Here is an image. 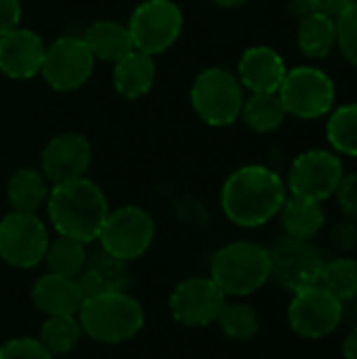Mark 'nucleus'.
Masks as SVG:
<instances>
[{
    "mask_svg": "<svg viewBox=\"0 0 357 359\" xmlns=\"http://www.w3.org/2000/svg\"><path fill=\"white\" fill-rule=\"evenodd\" d=\"M286 202L282 177L263 166L246 164L234 170L221 189V208L225 217L240 227H261L280 215Z\"/></svg>",
    "mask_w": 357,
    "mask_h": 359,
    "instance_id": "1",
    "label": "nucleus"
},
{
    "mask_svg": "<svg viewBox=\"0 0 357 359\" xmlns=\"http://www.w3.org/2000/svg\"><path fill=\"white\" fill-rule=\"evenodd\" d=\"M48 219L59 236L82 244L95 242L109 215L103 189L86 177L57 183L46 198Z\"/></svg>",
    "mask_w": 357,
    "mask_h": 359,
    "instance_id": "2",
    "label": "nucleus"
},
{
    "mask_svg": "<svg viewBox=\"0 0 357 359\" xmlns=\"http://www.w3.org/2000/svg\"><path fill=\"white\" fill-rule=\"evenodd\" d=\"M78 322L82 332L93 341L118 345L139 334L145 324V313L141 303L124 290H109L84 299Z\"/></svg>",
    "mask_w": 357,
    "mask_h": 359,
    "instance_id": "3",
    "label": "nucleus"
},
{
    "mask_svg": "<svg viewBox=\"0 0 357 359\" xmlns=\"http://www.w3.org/2000/svg\"><path fill=\"white\" fill-rule=\"evenodd\" d=\"M210 280L225 297L255 294L271 280L269 250L250 240L231 242L215 252L210 261Z\"/></svg>",
    "mask_w": 357,
    "mask_h": 359,
    "instance_id": "4",
    "label": "nucleus"
},
{
    "mask_svg": "<svg viewBox=\"0 0 357 359\" xmlns=\"http://www.w3.org/2000/svg\"><path fill=\"white\" fill-rule=\"evenodd\" d=\"M191 105L198 118L210 126L234 124L244 105V88L236 74L225 67L200 72L191 84Z\"/></svg>",
    "mask_w": 357,
    "mask_h": 359,
    "instance_id": "5",
    "label": "nucleus"
},
{
    "mask_svg": "<svg viewBox=\"0 0 357 359\" xmlns=\"http://www.w3.org/2000/svg\"><path fill=\"white\" fill-rule=\"evenodd\" d=\"M278 95L286 114L301 120H316L330 114L337 88L326 72L311 65H299L286 72Z\"/></svg>",
    "mask_w": 357,
    "mask_h": 359,
    "instance_id": "6",
    "label": "nucleus"
},
{
    "mask_svg": "<svg viewBox=\"0 0 357 359\" xmlns=\"http://www.w3.org/2000/svg\"><path fill=\"white\" fill-rule=\"evenodd\" d=\"M133 46L145 55H162L181 36L183 13L173 0H143L126 23Z\"/></svg>",
    "mask_w": 357,
    "mask_h": 359,
    "instance_id": "7",
    "label": "nucleus"
},
{
    "mask_svg": "<svg viewBox=\"0 0 357 359\" xmlns=\"http://www.w3.org/2000/svg\"><path fill=\"white\" fill-rule=\"evenodd\" d=\"M154 236L156 225L147 210L139 206H122L109 210L97 240L101 242V250L128 263L149 250Z\"/></svg>",
    "mask_w": 357,
    "mask_h": 359,
    "instance_id": "8",
    "label": "nucleus"
},
{
    "mask_svg": "<svg viewBox=\"0 0 357 359\" xmlns=\"http://www.w3.org/2000/svg\"><path fill=\"white\" fill-rule=\"evenodd\" d=\"M267 250L271 261V278L282 288L299 292L303 288L320 284L326 259L324 252L309 240L284 236L278 238Z\"/></svg>",
    "mask_w": 357,
    "mask_h": 359,
    "instance_id": "9",
    "label": "nucleus"
},
{
    "mask_svg": "<svg viewBox=\"0 0 357 359\" xmlns=\"http://www.w3.org/2000/svg\"><path fill=\"white\" fill-rule=\"evenodd\" d=\"M48 231L36 212H8L0 219V259L17 269H32L44 261Z\"/></svg>",
    "mask_w": 357,
    "mask_h": 359,
    "instance_id": "10",
    "label": "nucleus"
},
{
    "mask_svg": "<svg viewBox=\"0 0 357 359\" xmlns=\"http://www.w3.org/2000/svg\"><path fill=\"white\" fill-rule=\"evenodd\" d=\"M95 61L82 36H61L46 46L40 74L50 88L69 93L88 82Z\"/></svg>",
    "mask_w": 357,
    "mask_h": 359,
    "instance_id": "11",
    "label": "nucleus"
},
{
    "mask_svg": "<svg viewBox=\"0 0 357 359\" xmlns=\"http://www.w3.org/2000/svg\"><path fill=\"white\" fill-rule=\"evenodd\" d=\"M343 177V162L335 151L307 149L290 166L288 189L297 198L324 202L335 196Z\"/></svg>",
    "mask_w": 357,
    "mask_h": 359,
    "instance_id": "12",
    "label": "nucleus"
},
{
    "mask_svg": "<svg viewBox=\"0 0 357 359\" xmlns=\"http://www.w3.org/2000/svg\"><path fill=\"white\" fill-rule=\"evenodd\" d=\"M343 322V303L316 284L295 292L288 307V324L303 339H324Z\"/></svg>",
    "mask_w": 357,
    "mask_h": 359,
    "instance_id": "13",
    "label": "nucleus"
},
{
    "mask_svg": "<svg viewBox=\"0 0 357 359\" xmlns=\"http://www.w3.org/2000/svg\"><path fill=\"white\" fill-rule=\"evenodd\" d=\"M227 305L225 292L210 278H189L170 294L173 318L187 328H204L217 324Z\"/></svg>",
    "mask_w": 357,
    "mask_h": 359,
    "instance_id": "14",
    "label": "nucleus"
},
{
    "mask_svg": "<svg viewBox=\"0 0 357 359\" xmlns=\"http://www.w3.org/2000/svg\"><path fill=\"white\" fill-rule=\"evenodd\" d=\"M90 143L78 133L53 137L40 154V170L48 183H65L86 175L90 166Z\"/></svg>",
    "mask_w": 357,
    "mask_h": 359,
    "instance_id": "15",
    "label": "nucleus"
},
{
    "mask_svg": "<svg viewBox=\"0 0 357 359\" xmlns=\"http://www.w3.org/2000/svg\"><path fill=\"white\" fill-rule=\"evenodd\" d=\"M44 53V40L36 32L17 25L0 36V72L13 80H29L40 74Z\"/></svg>",
    "mask_w": 357,
    "mask_h": 359,
    "instance_id": "16",
    "label": "nucleus"
},
{
    "mask_svg": "<svg viewBox=\"0 0 357 359\" xmlns=\"http://www.w3.org/2000/svg\"><path fill=\"white\" fill-rule=\"evenodd\" d=\"M286 72L282 55L263 44L246 48L238 61V80L250 93H278Z\"/></svg>",
    "mask_w": 357,
    "mask_h": 359,
    "instance_id": "17",
    "label": "nucleus"
},
{
    "mask_svg": "<svg viewBox=\"0 0 357 359\" xmlns=\"http://www.w3.org/2000/svg\"><path fill=\"white\" fill-rule=\"evenodd\" d=\"M32 301L34 305L50 316H78L84 297L78 288L74 278H63L57 273H44L32 286Z\"/></svg>",
    "mask_w": 357,
    "mask_h": 359,
    "instance_id": "18",
    "label": "nucleus"
},
{
    "mask_svg": "<svg viewBox=\"0 0 357 359\" xmlns=\"http://www.w3.org/2000/svg\"><path fill=\"white\" fill-rule=\"evenodd\" d=\"M114 88L120 97L137 101L145 97L156 82V61L151 55L130 50L126 57L114 63Z\"/></svg>",
    "mask_w": 357,
    "mask_h": 359,
    "instance_id": "19",
    "label": "nucleus"
},
{
    "mask_svg": "<svg viewBox=\"0 0 357 359\" xmlns=\"http://www.w3.org/2000/svg\"><path fill=\"white\" fill-rule=\"evenodd\" d=\"M78 288L84 299L109 292V290H124L128 284V269L126 261L112 257L109 252L101 250L86 261L84 271L76 278Z\"/></svg>",
    "mask_w": 357,
    "mask_h": 359,
    "instance_id": "20",
    "label": "nucleus"
},
{
    "mask_svg": "<svg viewBox=\"0 0 357 359\" xmlns=\"http://www.w3.org/2000/svg\"><path fill=\"white\" fill-rule=\"evenodd\" d=\"M82 38L88 44L93 57L101 61L116 63L122 57H126L130 50H135L128 27L114 19H99L90 23Z\"/></svg>",
    "mask_w": 357,
    "mask_h": 359,
    "instance_id": "21",
    "label": "nucleus"
},
{
    "mask_svg": "<svg viewBox=\"0 0 357 359\" xmlns=\"http://www.w3.org/2000/svg\"><path fill=\"white\" fill-rule=\"evenodd\" d=\"M280 219L286 236L297 240H311L322 231L326 223V212L322 208V202L290 196L282 204Z\"/></svg>",
    "mask_w": 357,
    "mask_h": 359,
    "instance_id": "22",
    "label": "nucleus"
},
{
    "mask_svg": "<svg viewBox=\"0 0 357 359\" xmlns=\"http://www.w3.org/2000/svg\"><path fill=\"white\" fill-rule=\"evenodd\" d=\"M299 48L311 59H324L337 46V19L328 13H311L299 19Z\"/></svg>",
    "mask_w": 357,
    "mask_h": 359,
    "instance_id": "23",
    "label": "nucleus"
},
{
    "mask_svg": "<svg viewBox=\"0 0 357 359\" xmlns=\"http://www.w3.org/2000/svg\"><path fill=\"white\" fill-rule=\"evenodd\" d=\"M48 191L46 177L36 168H19L6 185L8 204L17 212H36L42 204H46Z\"/></svg>",
    "mask_w": 357,
    "mask_h": 359,
    "instance_id": "24",
    "label": "nucleus"
},
{
    "mask_svg": "<svg viewBox=\"0 0 357 359\" xmlns=\"http://www.w3.org/2000/svg\"><path fill=\"white\" fill-rule=\"evenodd\" d=\"M242 120L255 133H274L286 120V109L278 93H252L244 99Z\"/></svg>",
    "mask_w": 357,
    "mask_h": 359,
    "instance_id": "25",
    "label": "nucleus"
},
{
    "mask_svg": "<svg viewBox=\"0 0 357 359\" xmlns=\"http://www.w3.org/2000/svg\"><path fill=\"white\" fill-rule=\"evenodd\" d=\"M86 261H88V257H86L84 244L74 238H65V236H59L57 240L48 242V248L44 255V263L50 273H57L63 278H74V280L84 271Z\"/></svg>",
    "mask_w": 357,
    "mask_h": 359,
    "instance_id": "26",
    "label": "nucleus"
},
{
    "mask_svg": "<svg viewBox=\"0 0 357 359\" xmlns=\"http://www.w3.org/2000/svg\"><path fill=\"white\" fill-rule=\"evenodd\" d=\"M82 326L78 322V316H50L40 330V343L53 353V355H65L69 353L80 337H82Z\"/></svg>",
    "mask_w": 357,
    "mask_h": 359,
    "instance_id": "27",
    "label": "nucleus"
},
{
    "mask_svg": "<svg viewBox=\"0 0 357 359\" xmlns=\"http://www.w3.org/2000/svg\"><path fill=\"white\" fill-rule=\"evenodd\" d=\"M320 286L332 292L341 303L357 299V261L351 257H337L326 261L320 276Z\"/></svg>",
    "mask_w": 357,
    "mask_h": 359,
    "instance_id": "28",
    "label": "nucleus"
},
{
    "mask_svg": "<svg viewBox=\"0 0 357 359\" xmlns=\"http://www.w3.org/2000/svg\"><path fill=\"white\" fill-rule=\"evenodd\" d=\"M326 137L335 151L357 158V103L343 105L330 114Z\"/></svg>",
    "mask_w": 357,
    "mask_h": 359,
    "instance_id": "29",
    "label": "nucleus"
},
{
    "mask_svg": "<svg viewBox=\"0 0 357 359\" xmlns=\"http://www.w3.org/2000/svg\"><path fill=\"white\" fill-rule=\"evenodd\" d=\"M221 332L234 341H248L259 332V316L250 305L227 303L217 320Z\"/></svg>",
    "mask_w": 357,
    "mask_h": 359,
    "instance_id": "30",
    "label": "nucleus"
},
{
    "mask_svg": "<svg viewBox=\"0 0 357 359\" xmlns=\"http://www.w3.org/2000/svg\"><path fill=\"white\" fill-rule=\"evenodd\" d=\"M337 46L343 57L357 67V4L345 8L337 17Z\"/></svg>",
    "mask_w": 357,
    "mask_h": 359,
    "instance_id": "31",
    "label": "nucleus"
},
{
    "mask_svg": "<svg viewBox=\"0 0 357 359\" xmlns=\"http://www.w3.org/2000/svg\"><path fill=\"white\" fill-rule=\"evenodd\" d=\"M55 355L38 341L29 337L13 339L0 347V359H53Z\"/></svg>",
    "mask_w": 357,
    "mask_h": 359,
    "instance_id": "32",
    "label": "nucleus"
},
{
    "mask_svg": "<svg viewBox=\"0 0 357 359\" xmlns=\"http://www.w3.org/2000/svg\"><path fill=\"white\" fill-rule=\"evenodd\" d=\"M330 244L337 252L349 255L357 250V221L343 217L330 227Z\"/></svg>",
    "mask_w": 357,
    "mask_h": 359,
    "instance_id": "33",
    "label": "nucleus"
},
{
    "mask_svg": "<svg viewBox=\"0 0 357 359\" xmlns=\"http://www.w3.org/2000/svg\"><path fill=\"white\" fill-rule=\"evenodd\" d=\"M339 208L345 217L356 219L357 221V172L353 175H345L335 191Z\"/></svg>",
    "mask_w": 357,
    "mask_h": 359,
    "instance_id": "34",
    "label": "nucleus"
},
{
    "mask_svg": "<svg viewBox=\"0 0 357 359\" xmlns=\"http://www.w3.org/2000/svg\"><path fill=\"white\" fill-rule=\"evenodd\" d=\"M288 8L295 17H305L311 13H328L337 17L335 11V0H288Z\"/></svg>",
    "mask_w": 357,
    "mask_h": 359,
    "instance_id": "35",
    "label": "nucleus"
},
{
    "mask_svg": "<svg viewBox=\"0 0 357 359\" xmlns=\"http://www.w3.org/2000/svg\"><path fill=\"white\" fill-rule=\"evenodd\" d=\"M21 21V2L19 0H0V36L15 29Z\"/></svg>",
    "mask_w": 357,
    "mask_h": 359,
    "instance_id": "36",
    "label": "nucleus"
},
{
    "mask_svg": "<svg viewBox=\"0 0 357 359\" xmlns=\"http://www.w3.org/2000/svg\"><path fill=\"white\" fill-rule=\"evenodd\" d=\"M343 359H357V326L351 328V332L343 341Z\"/></svg>",
    "mask_w": 357,
    "mask_h": 359,
    "instance_id": "37",
    "label": "nucleus"
},
{
    "mask_svg": "<svg viewBox=\"0 0 357 359\" xmlns=\"http://www.w3.org/2000/svg\"><path fill=\"white\" fill-rule=\"evenodd\" d=\"M217 6H223V8H238L242 4H246L248 0H213Z\"/></svg>",
    "mask_w": 357,
    "mask_h": 359,
    "instance_id": "38",
    "label": "nucleus"
},
{
    "mask_svg": "<svg viewBox=\"0 0 357 359\" xmlns=\"http://www.w3.org/2000/svg\"><path fill=\"white\" fill-rule=\"evenodd\" d=\"M357 0H335V11H337V15L339 13H343L345 8H349V6H356Z\"/></svg>",
    "mask_w": 357,
    "mask_h": 359,
    "instance_id": "39",
    "label": "nucleus"
}]
</instances>
